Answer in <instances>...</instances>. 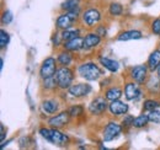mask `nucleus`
Instances as JSON below:
<instances>
[{"label":"nucleus","mask_w":160,"mask_h":150,"mask_svg":"<svg viewBox=\"0 0 160 150\" xmlns=\"http://www.w3.org/2000/svg\"><path fill=\"white\" fill-rule=\"evenodd\" d=\"M108 110L113 116H123L128 113L129 106L128 103L121 100H115V101H111V103H108Z\"/></svg>","instance_id":"nucleus-13"},{"label":"nucleus","mask_w":160,"mask_h":150,"mask_svg":"<svg viewBox=\"0 0 160 150\" xmlns=\"http://www.w3.org/2000/svg\"><path fill=\"white\" fill-rule=\"evenodd\" d=\"M9 41H10L9 33H8L5 30H1V31H0V48L4 49V48L9 44Z\"/></svg>","instance_id":"nucleus-30"},{"label":"nucleus","mask_w":160,"mask_h":150,"mask_svg":"<svg viewBox=\"0 0 160 150\" xmlns=\"http://www.w3.org/2000/svg\"><path fill=\"white\" fill-rule=\"evenodd\" d=\"M99 62L105 69H107L111 73H116L120 69V63L115 59H110L107 57H99Z\"/></svg>","instance_id":"nucleus-18"},{"label":"nucleus","mask_w":160,"mask_h":150,"mask_svg":"<svg viewBox=\"0 0 160 150\" xmlns=\"http://www.w3.org/2000/svg\"><path fill=\"white\" fill-rule=\"evenodd\" d=\"M108 14L111 16H121L123 14V6L120 2H111L108 6Z\"/></svg>","instance_id":"nucleus-26"},{"label":"nucleus","mask_w":160,"mask_h":150,"mask_svg":"<svg viewBox=\"0 0 160 150\" xmlns=\"http://www.w3.org/2000/svg\"><path fill=\"white\" fill-rule=\"evenodd\" d=\"M63 41V38H62V35H58V33H56V35H53V37H52V42H53V44H54V47H58L60 44V42Z\"/></svg>","instance_id":"nucleus-35"},{"label":"nucleus","mask_w":160,"mask_h":150,"mask_svg":"<svg viewBox=\"0 0 160 150\" xmlns=\"http://www.w3.org/2000/svg\"><path fill=\"white\" fill-rule=\"evenodd\" d=\"M150 30L155 36H160V19H155L152 22Z\"/></svg>","instance_id":"nucleus-33"},{"label":"nucleus","mask_w":160,"mask_h":150,"mask_svg":"<svg viewBox=\"0 0 160 150\" xmlns=\"http://www.w3.org/2000/svg\"><path fill=\"white\" fill-rule=\"evenodd\" d=\"M143 37V33L139 30H128V31H123L118 33L117 41L121 42H126V41H133V39H140Z\"/></svg>","instance_id":"nucleus-17"},{"label":"nucleus","mask_w":160,"mask_h":150,"mask_svg":"<svg viewBox=\"0 0 160 150\" xmlns=\"http://www.w3.org/2000/svg\"><path fill=\"white\" fill-rule=\"evenodd\" d=\"M68 111L70 117H80L81 114H84V107L80 105H75V106H72Z\"/></svg>","instance_id":"nucleus-29"},{"label":"nucleus","mask_w":160,"mask_h":150,"mask_svg":"<svg viewBox=\"0 0 160 150\" xmlns=\"http://www.w3.org/2000/svg\"><path fill=\"white\" fill-rule=\"evenodd\" d=\"M69 119H70L69 111H63L58 114L52 116L48 119V124H49V127H53V128H63L69 123Z\"/></svg>","instance_id":"nucleus-12"},{"label":"nucleus","mask_w":160,"mask_h":150,"mask_svg":"<svg viewBox=\"0 0 160 150\" xmlns=\"http://www.w3.org/2000/svg\"><path fill=\"white\" fill-rule=\"evenodd\" d=\"M58 89L60 90H68L73 85L74 80V72L69 67H60L54 75Z\"/></svg>","instance_id":"nucleus-3"},{"label":"nucleus","mask_w":160,"mask_h":150,"mask_svg":"<svg viewBox=\"0 0 160 150\" xmlns=\"http://www.w3.org/2000/svg\"><path fill=\"white\" fill-rule=\"evenodd\" d=\"M63 11H79L80 12V0H64L60 5Z\"/></svg>","instance_id":"nucleus-23"},{"label":"nucleus","mask_w":160,"mask_h":150,"mask_svg":"<svg viewBox=\"0 0 160 150\" xmlns=\"http://www.w3.org/2000/svg\"><path fill=\"white\" fill-rule=\"evenodd\" d=\"M160 107V101L154 100V98H149L144 101L143 105V110L144 111H153V110H158Z\"/></svg>","instance_id":"nucleus-27"},{"label":"nucleus","mask_w":160,"mask_h":150,"mask_svg":"<svg viewBox=\"0 0 160 150\" xmlns=\"http://www.w3.org/2000/svg\"><path fill=\"white\" fill-rule=\"evenodd\" d=\"M145 88L150 94H158L160 90V76L158 74L152 75L145 81Z\"/></svg>","instance_id":"nucleus-19"},{"label":"nucleus","mask_w":160,"mask_h":150,"mask_svg":"<svg viewBox=\"0 0 160 150\" xmlns=\"http://www.w3.org/2000/svg\"><path fill=\"white\" fill-rule=\"evenodd\" d=\"M101 43V36L98 32H89L84 37V49H94Z\"/></svg>","instance_id":"nucleus-14"},{"label":"nucleus","mask_w":160,"mask_h":150,"mask_svg":"<svg viewBox=\"0 0 160 150\" xmlns=\"http://www.w3.org/2000/svg\"><path fill=\"white\" fill-rule=\"evenodd\" d=\"M40 134L42 138H44L47 142L54 144V145H58V147H65L68 143H69V135L68 134H64L59 131V128H41Z\"/></svg>","instance_id":"nucleus-1"},{"label":"nucleus","mask_w":160,"mask_h":150,"mask_svg":"<svg viewBox=\"0 0 160 150\" xmlns=\"http://www.w3.org/2000/svg\"><path fill=\"white\" fill-rule=\"evenodd\" d=\"M159 49H160V47H159Z\"/></svg>","instance_id":"nucleus-39"},{"label":"nucleus","mask_w":160,"mask_h":150,"mask_svg":"<svg viewBox=\"0 0 160 150\" xmlns=\"http://www.w3.org/2000/svg\"><path fill=\"white\" fill-rule=\"evenodd\" d=\"M57 88H58V85H57V81H56V78H54V76L43 79V89L49 90V91H53V90H56Z\"/></svg>","instance_id":"nucleus-28"},{"label":"nucleus","mask_w":160,"mask_h":150,"mask_svg":"<svg viewBox=\"0 0 160 150\" xmlns=\"http://www.w3.org/2000/svg\"><path fill=\"white\" fill-rule=\"evenodd\" d=\"M147 65L150 72H157L158 67L160 65V49H155L150 53L148 62H147Z\"/></svg>","instance_id":"nucleus-20"},{"label":"nucleus","mask_w":160,"mask_h":150,"mask_svg":"<svg viewBox=\"0 0 160 150\" xmlns=\"http://www.w3.org/2000/svg\"><path fill=\"white\" fill-rule=\"evenodd\" d=\"M12 14H11V11H9V10H5L4 12H2V16H1V22L4 23V25H9V23H11V21H12Z\"/></svg>","instance_id":"nucleus-32"},{"label":"nucleus","mask_w":160,"mask_h":150,"mask_svg":"<svg viewBox=\"0 0 160 150\" xmlns=\"http://www.w3.org/2000/svg\"><path fill=\"white\" fill-rule=\"evenodd\" d=\"M57 62L60 67H69L72 63H73V56L69 51L64 49L58 53V57H57Z\"/></svg>","instance_id":"nucleus-21"},{"label":"nucleus","mask_w":160,"mask_h":150,"mask_svg":"<svg viewBox=\"0 0 160 150\" xmlns=\"http://www.w3.org/2000/svg\"><path fill=\"white\" fill-rule=\"evenodd\" d=\"M108 108V103H107V98L106 97H101L98 96L95 97L91 103L89 105V112L94 116H100Z\"/></svg>","instance_id":"nucleus-9"},{"label":"nucleus","mask_w":160,"mask_h":150,"mask_svg":"<svg viewBox=\"0 0 160 150\" xmlns=\"http://www.w3.org/2000/svg\"><path fill=\"white\" fill-rule=\"evenodd\" d=\"M78 73L82 79L88 81H95V80H99V78L102 75V70L94 62H86L80 64L78 68Z\"/></svg>","instance_id":"nucleus-2"},{"label":"nucleus","mask_w":160,"mask_h":150,"mask_svg":"<svg viewBox=\"0 0 160 150\" xmlns=\"http://www.w3.org/2000/svg\"><path fill=\"white\" fill-rule=\"evenodd\" d=\"M79 11H65L60 14L56 21V27L60 31L72 28L74 22H77V20L79 18Z\"/></svg>","instance_id":"nucleus-4"},{"label":"nucleus","mask_w":160,"mask_h":150,"mask_svg":"<svg viewBox=\"0 0 160 150\" xmlns=\"http://www.w3.org/2000/svg\"><path fill=\"white\" fill-rule=\"evenodd\" d=\"M92 91V88L91 85L89 84H75V85H72L69 89H68V94L70 95L72 97H75V98H80V97H85Z\"/></svg>","instance_id":"nucleus-11"},{"label":"nucleus","mask_w":160,"mask_h":150,"mask_svg":"<svg viewBox=\"0 0 160 150\" xmlns=\"http://www.w3.org/2000/svg\"><path fill=\"white\" fill-rule=\"evenodd\" d=\"M63 47H64V49H67L69 52H79L81 49H84V37L78 36L73 39L65 41L63 43Z\"/></svg>","instance_id":"nucleus-15"},{"label":"nucleus","mask_w":160,"mask_h":150,"mask_svg":"<svg viewBox=\"0 0 160 150\" xmlns=\"http://www.w3.org/2000/svg\"><path fill=\"white\" fill-rule=\"evenodd\" d=\"M133 119H134V117H132L131 114H124V118H123V121H122V127H123V128L132 127Z\"/></svg>","instance_id":"nucleus-34"},{"label":"nucleus","mask_w":160,"mask_h":150,"mask_svg":"<svg viewBox=\"0 0 160 150\" xmlns=\"http://www.w3.org/2000/svg\"><path fill=\"white\" fill-rule=\"evenodd\" d=\"M142 96V90L139 88V84L136 81H128L124 85V97L128 101H137Z\"/></svg>","instance_id":"nucleus-10"},{"label":"nucleus","mask_w":160,"mask_h":150,"mask_svg":"<svg viewBox=\"0 0 160 150\" xmlns=\"http://www.w3.org/2000/svg\"><path fill=\"white\" fill-rule=\"evenodd\" d=\"M57 65H58V62H57L56 58H53V57H48V58H46V59L42 62L41 68H40L41 79L43 80V79L54 76L56 73H57V70H58Z\"/></svg>","instance_id":"nucleus-5"},{"label":"nucleus","mask_w":160,"mask_h":150,"mask_svg":"<svg viewBox=\"0 0 160 150\" xmlns=\"http://www.w3.org/2000/svg\"><path fill=\"white\" fill-rule=\"evenodd\" d=\"M60 35L63 38V42H65V41H69V39H73V38L80 36V30L79 28H68V30L62 31Z\"/></svg>","instance_id":"nucleus-25"},{"label":"nucleus","mask_w":160,"mask_h":150,"mask_svg":"<svg viewBox=\"0 0 160 150\" xmlns=\"http://www.w3.org/2000/svg\"><path fill=\"white\" fill-rule=\"evenodd\" d=\"M41 108L42 111L47 114H54L59 110V102L54 98H47V100H43L42 103H41Z\"/></svg>","instance_id":"nucleus-16"},{"label":"nucleus","mask_w":160,"mask_h":150,"mask_svg":"<svg viewBox=\"0 0 160 150\" xmlns=\"http://www.w3.org/2000/svg\"><path fill=\"white\" fill-rule=\"evenodd\" d=\"M149 122V117L148 114H140L138 117H136L133 119V123H132V127L136 128V129H140V128H144Z\"/></svg>","instance_id":"nucleus-24"},{"label":"nucleus","mask_w":160,"mask_h":150,"mask_svg":"<svg viewBox=\"0 0 160 150\" xmlns=\"http://www.w3.org/2000/svg\"><path fill=\"white\" fill-rule=\"evenodd\" d=\"M157 74H158L160 76V65L158 67V69H157Z\"/></svg>","instance_id":"nucleus-38"},{"label":"nucleus","mask_w":160,"mask_h":150,"mask_svg":"<svg viewBox=\"0 0 160 150\" xmlns=\"http://www.w3.org/2000/svg\"><path fill=\"white\" fill-rule=\"evenodd\" d=\"M2 65H4V60H2V58L0 59V69H2Z\"/></svg>","instance_id":"nucleus-37"},{"label":"nucleus","mask_w":160,"mask_h":150,"mask_svg":"<svg viewBox=\"0 0 160 150\" xmlns=\"http://www.w3.org/2000/svg\"><path fill=\"white\" fill-rule=\"evenodd\" d=\"M101 19H102L101 12L96 8H90V9L85 10V11L81 14L82 23L86 25L88 27H95V26L101 21Z\"/></svg>","instance_id":"nucleus-6"},{"label":"nucleus","mask_w":160,"mask_h":150,"mask_svg":"<svg viewBox=\"0 0 160 150\" xmlns=\"http://www.w3.org/2000/svg\"><path fill=\"white\" fill-rule=\"evenodd\" d=\"M122 126L113 122V121H110L106 127L103 128V132H102V139L103 142H112L115 140L121 133H122Z\"/></svg>","instance_id":"nucleus-7"},{"label":"nucleus","mask_w":160,"mask_h":150,"mask_svg":"<svg viewBox=\"0 0 160 150\" xmlns=\"http://www.w3.org/2000/svg\"><path fill=\"white\" fill-rule=\"evenodd\" d=\"M148 117H149V122L155 123V124H159L160 123V111H158V110L149 111Z\"/></svg>","instance_id":"nucleus-31"},{"label":"nucleus","mask_w":160,"mask_h":150,"mask_svg":"<svg viewBox=\"0 0 160 150\" xmlns=\"http://www.w3.org/2000/svg\"><path fill=\"white\" fill-rule=\"evenodd\" d=\"M123 95L122 89L118 86H112L110 89H107L105 91V97L107 98V101H115V100H120Z\"/></svg>","instance_id":"nucleus-22"},{"label":"nucleus","mask_w":160,"mask_h":150,"mask_svg":"<svg viewBox=\"0 0 160 150\" xmlns=\"http://www.w3.org/2000/svg\"><path fill=\"white\" fill-rule=\"evenodd\" d=\"M5 139V128H4V124H1V142H4Z\"/></svg>","instance_id":"nucleus-36"},{"label":"nucleus","mask_w":160,"mask_h":150,"mask_svg":"<svg viewBox=\"0 0 160 150\" xmlns=\"http://www.w3.org/2000/svg\"><path fill=\"white\" fill-rule=\"evenodd\" d=\"M148 72H150V70H149V68H148L147 64L136 65V67L131 68V70H129V78L133 81L138 82V84H144L147 81V78H148Z\"/></svg>","instance_id":"nucleus-8"}]
</instances>
